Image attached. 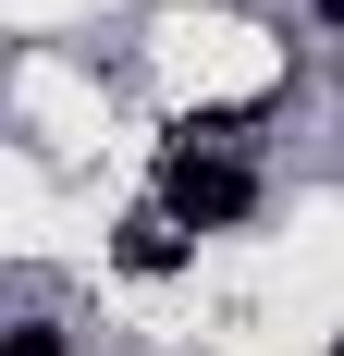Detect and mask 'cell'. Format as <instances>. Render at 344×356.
<instances>
[{"instance_id": "6da1fadb", "label": "cell", "mask_w": 344, "mask_h": 356, "mask_svg": "<svg viewBox=\"0 0 344 356\" xmlns=\"http://www.w3.org/2000/svg\"><path fill=\"white\" fill-rule=\"evenodd\" d=\"M160 209L185 221V234H221V221H246V209H258V184H246V160H197V147H185Z\"/></svg>"}, {"instance_id": "7a4b0ae2", "label": "cell", "mask_w": 344, "mask_h": 356, "mask_svg": "<svg viewBox=\"0 0 344 356\" xmlns=\"http://www.w3.org/2000/svg\"><path fill=\"white\" fill-rule=\"evenodd\" d=\"M123 270H136V283H172V270H185V221H172V209L123 221Z\"/></svg>"}, {"instance_id": "3957f363", "label": "cell", "mask_w": 344, "mask_h": 356, "mask_svg": "<svg viewBox=\"0 0 344 356\" xmlns=\"http://www.w3.org/2000/svg\"><path fill=\"white\" fill-rule=\"evenodd\" d=\"M320 13H332V25H344V0H320Z\"/></svg>"}, {"instance_id": "277c9868", "label": "cell", "mask_w": 344, "mask_h": 356, "mask_svg": "<svg viewBox=\"0 0 344 356\" xmlns=\"http://www.w3.org/2000/svg\"><path fill=\"white\" fill-rule=\"evenodd\" d=\"M332 356H344V344H332Z\"/></svg>"}]
</instances>
